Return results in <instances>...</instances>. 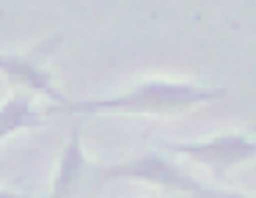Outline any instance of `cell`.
Listing matches in <instances>:
<instances>
[{"label": "cell", "mask_w": 256, "mask_h": 198, "mask_svg": "<svg viewBox=\"0 0 256 198\" xmlns=\"http://www.w3.org/2000/svg\"><path fill=\"white\" fill-rule=\"evenodd\" d=\"M226 96L223 88L196 86V82H171V80H146L116 96L102 99H80L56 108V113L72 116H94V113H140V116H168L184 113L198 104H210Z\"/></svg>", "instance_id": "obj_1"}, {"label": "cell", "mask_w": 256, "mask_h": 198, "mask_svg": "<svg viewBox=\"0 0 256 198\" xmlns=\"http://www.w3.org/2000/svg\"><path fill=\"white\" fill-rule=\"evenodd\" d=\"M42 113L34 108V99L28 91H17L0 104V140L17 135L22 130L42 126Z\"/></svg>", "instance_id": "obj_6"}, {"label": "cell", "mask_w": 256, "mask_h": 198, "mask_svg": "<svg viewBox=\"0 0 256 198\" xmlns=\"http://www.w3.org/2000/svg\"><path fill=\"white\" fill-rule=\"evenodd\" d=\"M86 170H88V162H86L83 143H80V126L74 124L72 132H69L66 146L61 152V160H58V174L52 179L50 198H74V190H78Z\"/></svg>", "instance_id": "obj_5"}, {"label": "cell", "mask_w": 256, "mask_h": 198, "mask_svg": "<svg viewBox=\"0 0 256 198\" xmlns=\"http://www.w3.org/2000/svg\"><path fill=\"white\" fill-rule=\"evenodd\" d=\"M0 198H50V196H25V192H12V190H0Z\"/></svg>", "instance_id": "obj_8"}, {"label": "cell", "mask_w": 256, "mask_h": 198, "mask_svg": "<svg viewBox=\"0 0 256 198\" xmlns=\"http://www.w3.org/2000/svg\"><path fill=\"white\" fill-rule=\"evenodd\" d=\"M88 170L96 179H135V182H146V184L166 187V190H188L190 196H196V198H198L201 190L206 187V184H201V182H196L193 176H188L176 162L166 160L157 152L127 160V162L100 165V168H88Z\"/></svg>", "instance_id": "obj_2"}, {"label": "cell", "mask_w": 256, "mask_h": 198, "mask_svg": "<svg viewBox=\"0 0 256 198\" xmlns=\"http://www.w3.org/2000/svg\"><path fill=\"white\" fill-rule=\"evenodd\" d=\"M198 198H250V196H242V192H226V190H212V187H204Z\"/></svg>", "instance_id": "obj_7"}, {"label": "cell", "mask_w": 256, "mask_h": 198, "mask_svg": "<svg viewBox=\"0 0 256 198\" xmlns=\"http://www.w3.org/2000/svg\"><path fill=\"white\" fill-rule=\"evenodd\" d=\"M0 72L8 74V80H14L17 86H22L25 91L30 94H42V96L52 99L56 108L66 104L69 99L64 96L61 91L56 88L50 72H44L39 64H36L30 55H8V52H0Z\"/></svg>", "instance_id": "obj_4"}, {"label": "cell", "mask_w": 256, "mask_h": 198, "mask_svg": "<svg viewBox=\"0 0 256 198\" xmlns=\"http://www.w3.org/2000/svg\"><path fill=\"white\" fill-rule=\"evenodd\" d=\"M166 152L188 157L212 170H228L256 157V140L245 135H215L210 140H184V143H160Z\"/></svg>", "instance_id": "obj_3"}]
</instances>
